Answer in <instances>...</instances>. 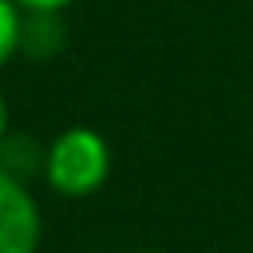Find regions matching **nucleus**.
<instances>
[{
    "mask_svg": "<svg viewBox=\"0 0 253 253\" xmlns=\"http://www.w3.org/2000/svg\"><path fill=\"white\" fill-rule=\"evenodd\" d=\"M111 166H115V154H111V142L99 126H87V123H75V126H63L51 142H43V182L51 194L59 198H91L107 186L111 178Z\"/></svg>",
    "mask_w": 253,
    "mask_h": 253,
    "instance_id": "f257e3e1",
    "label": "nucleus"
},
{
    "mask_svg": "<svg viewBox=\"0 0 253 253\" xmlns=\"http://www.w3.org/2000/svg\"><path fill=\"white\" fill-rule=\"evenodd\" d=\"M43 210L24 178L0 166V253H40Z\"/></svg>",
    "mask_w": 253,
    "mask_h": 253,
    "instance_id": "f03ea898",
    "label": "nucleus"
},
{
    "mask_svg": "<svg viewBox=\"0 0 253 253\" xmlns=\"http://www.w3.org/2000/svg\"><path fill=\"white\" fill-rule=\"evenodd\" d=\"M63 12H24V40H20V55L24 59H55L63 51Z\"/></svg>",
    "mask_w": 253,
    "mask_h": 253,
    "instance_id": "7ed1b4c3",
    "label": "nucleus"
},
{
    "mask_svg": "<svg viewBox=\"0 0 253 253\" xmlns=\"http://www.w3.org/2000/svg\"><path fill=\"white\" fill-rule=\"evenodd\" d=\"M20 40H24V8H16V0H0V71L20 55Z\"/></svg>",
    "mask_w": 253,
    "mask_h": 253,
    "instance_id": "20e7f679",
    "label": "nucleus"
},
{
    "mask_svg": "<svg viewBox=\"0 0 253 253\" xmlns=\"http://www.w3.org/2000/svg\"><path fill=\"white\" fill-rule=\"evenodd\" d=\"M75 0H16V8L24 12H67Z\"/></svg>",
    "mask_w": 253,
    "mask_h": 253,
    "instance_id": "39448f33",
    "label": "nucleus"
},
{
    "mask_svg": "<svg viewBox=\"0 0 253 253\" xmlns=\"http://www.w3.org/2000/svg\"><path fill=\"white\" fill-rule=\"evenodd\" d=\"M8 134H12V111H8V99H4V91H0V150H4Z\"/></svg>",
    "mask_w": 253,
    "mask_h": 253,
    "instance_id": "423d86ee",
    "label": "nucleus"
},
{
    "mask_svg": "<svg viewBox=\"0 0 253 253\" xmlns=\"http://www.w3.org/2000/svg\"><path fill=\"white\" fill-rule=\"evenodd\" d=\"M130 253H170V249H130Z\"/></svg>",
    "mask_w": 253,
    "mask_h": 253,
    "instance_id": "0eeeda50",
    "label": "nucleus"
}]
</instances>
